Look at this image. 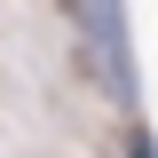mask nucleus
<instances>
[{
    "label": "nucleus",
    "instance_id": "nucleus-2",
    "mask_svg": "<svg viewBox=\"0 0 158 158\" xmlns=\"http://www.w3.org/2000/svg\"><path fill=\"white\" fill-rule=\"evenodd\" d=\"M135 158H158V150H150V135H135Z\"/></svg>",
    "mask_w": 158,
    "mask_h": 158
},
{
    "label": "nucleus",
    "instance_id": "nucleus-1",
    "mask_svg": "<svg viewBox=\"0 0 158 158\" xmlns=\"http://www.w3.org/2000/svg\"><path fill=\"white\" fill-rule=\"evenodd\" d=\"M71 16H79V32H87V63H95V79L111 87V103L135 111L142 79H135V40H127V0H71Z\"/></svg>",
    "mask_w": 158,
    "mask_h": 158
}]
</instances>
